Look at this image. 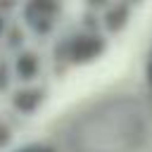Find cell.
<instances>
[{
	"mask_svg": "<svg viewBox=\"0 0 152 152\" xmlns=\"http://www.w3.org/2000/svg\"><path fill=\"white\" fill-rule=\"evenodd\" d=\"M7 45L10 48H17V45H21V31L14 26V28H10V40H7Z\"/></svg>",
	"mask_w": 152,
	"mask_h": 152,
	"instance_id": "ba28073f",
	"label": "cell"
},
{
	"mask_svg": "<svg viewBox=\"0 0 152 152\" xmlns=\"http://www.w3.org/2000/svg\"><path fill=\"white\" fill-rule=\"evenodd\" d=\"M26 24H28L38 36H45V33H50V28H52V19H26Z\"/></svg>",
	"mask_w": 152,
	"mask_h": 152,
	"instance_id": "52a82bcc",
	"label": "cell"
},
{
	"mask_svg": "<svg viewBox=\"0 0 152 152\" xmlns=\"http://www.w3.org/2000/svg\"><path fill=\"white\" fill-rule=\"evenodd\" d=\"M2 31H5V17L0 14V33H2Z\"/></svg>",
	"mask_w": 152,
	"mask_h": 152,
	"instance_id": "4fadbf2b",
	"label": "cell"
},
{
	"mask_svg": "<svg viewBox=\"0 0 152 152\" xmlns=\"http://www.w3.org/2000/svg\"><path fill=\"white\" fill-rule=\"evenodd\" d=\"M104 38L102 36H95V33H83V36H76L71 40H64L62 43V50L66 52V57L76 64H83V62H90L95 59L102 50H104Z\"/></svg>",
	"mask_w": 152,
	"mask_h": 152,
	"instance_id": "7a4b0ae2",
	"label": "cell"
},
{
	"mask_svg": "<svg viewBox=\"0 0 152 152\" xmlns=\"http://www.w3.org/2000/svg\"><path fill=\"white\" fill-rule=\"evenodd\" d=\"M19 152H52V150L45 147V145H31V147H24V150H19Z\"/></svg>",
	"mask_w": 152,
	"mask_h": 152,
	"instance_id": "8fae6325",
	"label": "cell"
},
{
	"mask_svg": "<svg viewBox=\"0 0 152 152\" xmlns=\"http://www.w3.org/2000/svg\"><path fill=\"white\" fill-rule=\"evenodd\" d=\"M55 12H59V5L55 2H28L24 7L26 19H52Z\"/></svg>",
	"mask_w": 152,
	"mask_h": 152,
	"instance_id": "8992f818",
	"label": "cell"
},
{
	"mask_svg": "<svg viewBox=\"0 0 152 152\" xmlns=\"http://www.w3.org/2000/svg\"><path fill=\"white\" fill-rule=\"evenodd\" d=\"M147 81H150V86H152V62H147Z\"/></svg>",
	"mask_w": 152,
	"mask_h": 152,
	"instance_id": "7c38bea8",
	"label": "cell"
},
{
	"mask_svg": "<svg viewBox=\"0 0 152 152\" xmlns=\"http://www.w3.org/2000/svg\"><path fill=\"white\" fill-rule=\"evenodd\" d=\"M147 140V109L131 95L104 97L90 104L64 131L66 152H140Z\"/></svg>",
	"mask_w": 152,
	"mask_h": 152,
	"instance_id": "6da1fadb",
	"label": "cell"
},
{
	"mask_svg": "<svg viewBox=\"0 0 152 152\" xmlns=\"http://www.w3.org/2000/svg\"><path fill=\"white\" fill-rule=\"evenodd\" d=\"M10 138H12V135H10V128L0 124V147H2V145H7V142H10Z\"/></svg>",
	"mask_w": 152,
	"mask_h": 152,
	"instance_id": "30bf717a",
	"label": "cell"
},
{
	"mask_svg": "<svg viewBox=\"0 0 152 152\" xmlns=\"http://www.w3.org/2000/svg\"><path fill=\"white\" fill-rule=\"evenodd\" d=\"M7 83H10V78H7V64L0 62V88H7Z\"/></svg>",
	"mask_w": 152,
	"mask_h": 152,
	"instance_id": "9c48e42d",
	"label": "cell"
},
{
	"mask_svg": "<svg viewBox=\"0 0 152 152\" xmlns=\"http://www.w3.org/2000/svg\"><path fill=\"white\" fill-rule=\"evenodd\" d=\"M128 12H131L128 5H109L107 7V14H104V26L109 31L124 28V24L128 21Z\"/></svg>",
	"mask_w": 152,
	"mask_h": 152,
	"instance_id": "277c9868",
	"label": "cell"
},
{
	"mask_svg": "<svg viewBox=\"0 0 152 152\" xmlns=\"http://www.w3.org/2000/svg\"><path fill=\"white\" fill-rule=\"evenodd\" d=\"M40 97H43V90L28 88V90H19V93H14V97H12V104H14L19 112H24V114H31V112L38 107Z\"/></svg>",
	"mask_w": 152,
	"mask_h": 152,
	"instance_id": "3957f363",
	"label": "cell"
},
{
	"mask_svg": "<svg viewBox=\"0 0 152 152\" xmlns=\"http://www.w3.org/2000/svg\"><path fill=\"white\" fill-rule=\"evenodd\" d=\"M14 71H17V76L24 78V81L33 78V76L38 74V59H36V55H33V52H21V55L17 57V62H14Z\"/></svg>",
	"mask_w": 152,
	"mask_h": 152,
	"instance_id": "5b68a950",
	"label": "cell"
}]
</instances>
